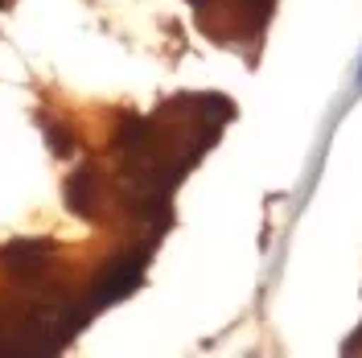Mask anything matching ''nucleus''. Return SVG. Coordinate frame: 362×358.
Listing matches in <instances>:
<instances>
[{
    "label": "nucleus",
    "instance_id": "obj_5",
    "mask_svg": "<svg viewBox=\"0 0 362 358\" xmlns=\"http://www.w3.org/2000/svg\"><path fill=\"white\" fill-rule=\"evenodd\" d=\"M251 4H255L259 13H268V8H272V0H247V8H251Z\"/></svg>",
    "mask_w": 362,
    "mask_h": 358
},
{
    "label": "nucleus",
    "instance_id": "obj_7",
    "mask_svg": "<svg viewBox=\"0 0 362 358\" xmlns=\"http://www.w3.org/2000/svg\"><path fill=\"white\" fill-rule=\"evenodd\" d=\"M189 4H198V8H202V4H206V0H189Z\"/></svg>",
    "mask_w": 362,
    "mask_h": 358
},
{
    "label": "nucleus",
    "instance_id": "obj_3",
    "mask_svg": "<svg viewBox=\"0 0 362 358\" xmlns=\"http://www.w3.org/2000/svg\"><path fill=\"white\" fill-rule=\"evenodd\" d=\"M66 206L78 219H99V178L95 169H78L66 181Z\"/></svg>",
    "mask_w": 362,
    "mask_h": 358
},
{
    "label": "nucleus",
    "instance_id": "obj_8",
    "mask_svg": "<svg viewBox=\"0 0 362 358\" xmlns=\"http://www.w3.org/2000/svg\"><path fill=\"white\" fill-rule=\"evenodd\" d=\"M0 4H4V0H0Z\"/></svg>",
    "mask_w": 362,
    "mask_h": 358
},
{
    "label": "nucleus",
    "instance_id": "obj_6",
    "mask_svg": "<svg viewBox=\"0 0 362 358\" xmlns=\"http://www.w3.org/2000/svg\"><path fill=\"white\" fill-rule=\"evenodd\" d=\"M354 91H362V62H358V79H354Z\"/></svg>",
    "mask_w": 362,
    "mask_h": 358
},
{
    "label": "nucleus",
    "instance_id": "obj_4",
    "mask_svg": "<svg viewBox=\"0 0 362 358\" xmlns=\"http://www.w3.org/2000/svg\"><path fill=\"white\" fill-rule=\"evenodd\" d=\"M45 132H49V149H54L58 157H66L70 149H74V140H70L66 128H45Z\"/></svg>",
    "mask_w": 362,
    "mask_h": 358
},
{
    "label": "nucleus",
    "instance_id": "obj_2",
    "mask_svg": "<svg viewBox=\"0 0 362 358\" xmlns=\"http://www.w3.org/2000/svg\"><path fill=\"white\" fill-rule=\"evenodd\" d=\"M49 255H54L49 239H13L0 247V268L13 280H37L49 268Z\"/></svg>",
    "mask_w": 362,
    "mask_h": 358
},
{
    "label": "nucleus",
    "instance_id": "obj_1",
    "mask_svg": "<svg viewBox=\"0 0 362 358\" xmlns=\"http://www.w3.org/2000/svg\"><path fill=\"white\" fill-rule=\"evenodd\" d=\"M144 264H148V251L144 247L107 260L103 272H99V280H95V289H90V296H87V305L90 309H103V305H115L128 292H136V284L144 280Z\"/></svg>",
    "mask_w": 362,
    "mask_h": 358
}]
</instances>
